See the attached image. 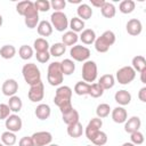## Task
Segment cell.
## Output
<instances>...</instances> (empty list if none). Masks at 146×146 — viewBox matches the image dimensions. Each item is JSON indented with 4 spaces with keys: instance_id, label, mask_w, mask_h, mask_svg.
<instances>
[{
    "instance_id": "cell-1",
    "label": "cell",
    "mask_w": 146,
    "mask_h": 146,
    "mask_svg": "<svg viewBox=\"0 0 146 146\" xmlns=\"http://www.w3.org/2000/svg\"><path fill=\"white\" fill-rule=\"evenodd\" d=\"M72 91L73 90L68 86H60L57 88L55 92V97H54V103L59 107L60 113H64L73 107L71 103Z\"/></svg>"
},
{
    "instance_id": "cell-2",
    "label": "cell",
    "mask_w": 146,
    "mask_h": 146,
    "mask_svg": "<svg viewBox=\"0 0 146 146\" xmlns=\"http://www.w3.org/2000/svg\"><path fill=\"white\" fill-rule=\"evenodd\" d=\"M22 74L25 80V82L30 86L36 84L41 82V73L36 64L34 63H27L22 67Z\"/></svg>"
},
{
    "instance_id": "cell-3",
    "label": "cell",
    "mask_w": 146,
    "mask_h": 146,
    "mask_svg": "<svg viewBox=\"0 0 146 146\" xmlns=\"http://www.w3.org/2000/svg\"><path fill=\"white\" fill-rule=\"evenodd\" d=\"M115 34L113 31H105L100 36L96 38L95 40V49L98 51V52H107L110 47L113 46L115 43Z\"/></svg>"
},
{
    "instance_id": "cell-4",
    "label": "cell",
    "mask_w": 146,
    "mask_h": 146,
    "mask_svg": "<svg viewBox=\"0 0 146 146\" xmlns=\"http://www.w3.org/2000/svg\"><path fill=\"white\" fill-rule=\"evenodd\" d=\"M64 79V74L60 68V62H52L48 66L47 71V80L50 86H60Z\"/></svg>"
},
{
    "instance_id": "cell-5",
    "label": "cell",
    "mask_w": 146,
    "mask_h": 146,
    "mask_svg": "<svg viewBox=\"0 0 146 146\" xmlns=\"http://www.w3.org/2000/svg\"><path fill=\"white\" fill-rule=\"evenodd\" d=\"M98 75V68H97V64L94 60H86L82 64V79L84 82L91 84V82H94L97 79Z\"/></svg>"
},
{
    "instance_id": "cell-6",
    "label": "cell",
    "mask_w": 146,
    "mask_h": 146,
    "mask_svg": "<svg viewBox=\"0 0 146 146\" xmlns=\"http://www.w3.org/2000/svg\"><path fill=\"white\" fill-rule=\"evenodd\" d=\"M50 24L58 32H64L68 27L67 16L63 11H54L50 16Z\"/></svg>"
},
{
    "instance_id": "cell-7",
    "label": "cell",
    "mask_w": 146,
    "mask_h": 146,
    "mask_svg": "<svg viewBox=\"0 0 146 146\" xmlns=\"http://www.w3.org/2000/svg\"><path fill=\"white\" fill-rule=\"evenodd\" d=\"M136 78V71L131 66H123L116 71L115 79L120 84H129Z\"/></svg>"
},
{
    "instance_id": "cell-8",
    "label": "cell",
    "mask_w": 146,
    "mask_h": 146,
    "mask_svg": "<svg viewBox=\"0 0 146 146\" xmlns=\"http://www.w3.org/2000/svg\"><path fill=\"white\" fill-rule=\"evenodd\" d=\"M70 56L73 58V60L84 63L90 57V50H89V48H87L82 44H75L70 49Z\"/></svg>"
},
{
    "instance_id": "cell-9",
    "label": "cell",
    "mask_w": 146,
    "mask_h": 146,
    "mask_svg": "<svg viewBox=\"0 0 146 146\" xmlns=\"http://www.w3.org/2000/svg\"><path fill=\"white\" fill-rule=\"evenodd\" d=\"M27 97L32 103H38V102H41L43 99V97H44V86H43L42 81L36 83V84L30 86Z\"/></svg>"
},
{
    "instance_id": "cell-10",
    "label": "cell",
    "mask_w": 146,
    "mask_h": 146,
    "mask_svg": "<svg viewBox=\"0 0 146 146\" xmlns=\"http://www.w3.org/2000/svg\"><path fill=\"white\" fill-rule=\"evenodd\" d=\"M31 137L34 146H48L52 141V135L49 131H36Z\"/></svg>"
},
{
    "instance_id": "cell-11",
    "label": "cell",
    "mask_w": 146,
    "mask_h": 146,
    "mask_svg": "<svg viewBox=\"0 0 146 146\" xmlns=\"http://www.w3.org/2000/svg\"><path fill=\"white\" fill-rule=\"evenodd\" d=\"M103 127V121H102V119H99V117H92L89 122H88V124H87V127H86V129H84V133H86V137L89 139V140H91L92 138H94V136L98 132V131H100V128Z\"/></svg>"
},
{
    "instance_id": "cell-12",
    "label": "cell",
    "mask_w": 146,
    "mask_h": 146,
    "mask_svg": "<svg viewBox=\"0 0 146 146\" xmlns=\"http://www.w3.org/2000/svg\"><path fill=\"white\" fill-rule=\"evenodd\" d=\"M24 17V23L29 29H34L39 24V11L35 9L34 5L25 13Z\"/></svg>"
},
{
    "instance_id": "cell-13",
    "label": "cell",
    "mask_w": 146,
    "mask_h": 146,
    "mask_svg": "<svg viewBox=\"0 0 146 146\" xmlns=\"http://www.w3.org/2000/svg\"><path fill=\"white\" fill-rule=\"evenodd\" d=\"M5 125H6L8 131L18 132L23 127V122H22V119L17 114H10L5 120Z\"/></svg>"
},
{
    "instance_id": "cell-14",
    "label": "cell",
    "mask_w": 146,
    "mask_h": 146,
    "mask_svg": "<svg viewBox=\"0 0 146 146\" xmlns=\"http://www.w3.org/2000/svg\"><path fill=\"white\" fill-rule=\"evenodd\" d=\"M2 94L7 97H11L15 96L16 92L18 91V82L15 79H7L3 83H2Z\"/></svg>"
},
{
    "instance_id": "cell-15",
    "label": "cell",
    "mask_w": 146,
    "mask_h": 146,
    "mask_svg": "<svg viewBox=\"0 0 146 146\" xmlns=\"http://www.w3.org/2000/svg\"><path fill=\"white\" fill-rule=\"evenodd\" d=\"M125 30H127L128 34H130L132 36H137L143 31V24L138 18H131L127 22Z\"/></svg>"
},
{
    "instance_id": "cell-16",
    "label": "cell",
    "mask_w": 146,
    "mask_h": 146,
    "mask_svg": "<svg viewBox=\"0 0 146 146\" xmlns=\"http://www.w3.org/2000/svg\"><path fill=\"white\" fill-rule=\"evenodd\" d=\"M140 127H141V120L139 116H131L130 119H127V121L124 122V131L128 133L139 131Z\"/></svg>"
},
{
    "instance_id": "cell-17",
    "label": "cell",
    "mask_w": 146,
    "mask_h": 146,
    "mask_svg": "<svg viewBox=\"0 0 146 146\" xmlns=\"http://www.w3.org/2000/svg\"><path fill=\"white\" fill-rule=\"evenodd\" d=\"M111 114H112V120L115 122V123H124L128 119V112L124 107L122 106H117L115 108H113L111 111Z\"/></svg>"
},
{
    "instance_id": "cell-18",
    "label": "cell",
    "mask_w": 146,
    "mask_h": 146,
    "mask_svg": "<svg viewBox=\"0 0 146 146\" xmlns=\"http://www.w3.org/2000/svg\"><path fill=\"white\" fill-rule=\"evenodd\" d=\"M131 94L128 91V90H124V89H122V90H119V91H116L115 92V95H114V99H115V102L120 105V106H125V105H129L130 104V102H131Z\"/></svg>"
},
{
    "instance_id": "cell-19",
    "label": "cell",
    "mask_w": 146,
    "mask_h": 146,
    "mask_svg": "<svg viewBox=\"0 0 146 146\" xmlns=\"http://www.w3.org/2000/svg\"><path fill=\"white\" fill-rule=\"evenodd\" d=\"M62 119H63L64 123H66L67 125H70V124H72V123L78 122L79 119H80V115H79V112H78L74 107H72L71 110H68V111L62 113Z\"/></svg>"
},
{
    "instance_id": "cell-20",
    "label": "cell",
    "mask_w": 146,
    "mask_h": 146,
    "mask_svg": "<svg viewBox=\"0 0 146 146\" xmlns=\"http://www.w3.org/2000/svg\"><path fill=\"white\" fill-rule=\"evenodd\" d=\"M34 114L35 116L43 121V120H47L50 114H51V110H50V106L48 104H39L36 107H35V111H34Z\"/></svg>"
},
{
    "instance_id": "cell-21",
    "label": "cell",
    "mask_w": 146,
    "mask_h": 146,
    "mask_svg": "<svg viewBox=\"0 0 146 146\" xmlns=\"http://www.w3.org/2000/svg\"><path fill=\"white\" fill-rule=\"evenodd\" d=\"M78 17L82 21H87L92 16V9L88 3H80L76 8Z\"/></svg>"
},
{
    "instance_id": "cell-22",
    "label": "cell",
    "mask_w": 146,
    "mask_h": 146,
    "mask_svg": "<svg viewBox=\"0 0 146 146\" xmlns=\"http://www.w3.org/2000/svg\"><path fill=\"white\" fill-rule=\"evenodd\" d=\"M79 40H81L83 44H92L96 40V33L91 29H84L79 35Z\"/></svg>"
},
{
    "instance_id": "cell-23",
    "label": "cell",
    "mask_w": 146,
    "mask_h": 146,
    "mask_svg": "<svg viewBox=\"0 0 146 146\" xmlns=\"http://www.w3.org/2000/svg\"><path fill=\"white\" fill-rule=\"evenodd\" d=\"M52 26L50 24V22L48 21H40L38 26H36V31L39 33V35L41 36H50L52 34Z\"/></svg>"
},
{
    "instance_id": "cell-24",
    "label": "cell",
    "mask_w": 146,
    "mask_h": 146,
    "mask_svg": "<svg viewBox=\"0 0 146 146\" xmlns=\"http://www.w3.org/2000/svg\"><path fill=\"white\" fill-rule=\"evenodd\" d=\"M98 84L104 89V90H108V89H112L115 84V78L114 75L112 74H104L100 76L99 81H98Z\"/></svg>"
},
{
    "instance_id": "cell-25",
    "label": "cell",
    "mask_w": 146,
    "mask_h": 146,
    "mask_svg": "<svg viewBox=\"0 0 146 146\" xmlns=\"http://www.w3.org/2000/svg\"><path fill=\"white\" fill-rule=\"evenodd\" d=\"M83 133V127L80 123V121L72 123L70 125H67V135L72 138H79L81 137Z\"/></svg>"
},
{
    "instance_id": "cell-26",
    "label": "cell",
    "mask_w": 146,
    "mask_h": 146,
    "mask_svg": "<svg viewBox=\"0 0 146 146\" xmlns=\"http://www.w3.org/2000/svg\"><path fill=\"white\" fill-rule=\"evenodd\" d=\"M131 67L136 71V72H143V71H145L146 70V59H145V57L144 56H141V55H137V56H135L133 58H132V60H131Z\"/></svg>"
},
{
    "instance_id": "cell-27",
    "label": "cell",
    "mask_w": 146,
    "mask_h": 146,
    "mask_svg": "<svg viewBox=\"0 0 146 146\" xmlns=\"http://www.w3.org/2000/svg\"><path fill=\"white\" fill-rule=\"evenodd\" d=\"M78 40H79L78 33L72 32V31L65 32V33L63 34V36H62V43H64L65 46H71V47H73V46L76 44Z\"/></svg>"
},
{
    "instance_id": "cell-28",
    "label": "cell",
    "mask_w": 146,
    "mask_h": 146,
    "mask_svg": "<svg viewBox=\"0 0 146 146\" xmlns=\"http://www.w3.org/2000/svg\"><path fill=\"white\" fill-rule=\"evenodd\" d=\"M60 68L64 75H71L75 71V63L70 58H65L60 62Z\"/></svg>"
},
{
    "instance_id": "cell-29",
    "label": "cell",
    "mask_w": 146,
    "mask_h": 146,
    "mask_svg": "<svg viewBox=\"0 0 146 146\" xmlns=\"http://www.w3.org/2000/svg\"><path fill=\"white\" fill-rule=\"evenodd\" d=\"M49 42L44 38H38L33 42V50L35 52H46L49 51Z\"/></svg>"
},
{
    "instance_id": "cell-30",
    "label": "cell",
    "mask_w": 146,
    "mask_h": 146,
    "mask_svg": "<svg viewBox=\"0 0 146 146\" xmlns=\"http://www.w3.org/2000/svg\"><path fill=\"white\" fill-rule=\"evenodd\" d=\"M8 106H9V108H10V111L14 113V114H16V113H18L21 110H22V107H23V102H22V99L18 97V96H11V97H9V100H8V104H7Z\"/></svg>"
},
{
    "instance_id": "cell-31",
    "label": "cell",
    "mask_w": 146,
    "mask_h": 146,
    "mask_svg": "<svg viewBox=\"0 0 146 146\" xmlns=\"http://www.w3.org/2000/svg\"><path fill=\"white\" fill-rule=\"evenodd\" d=\"M66 51V46L62 42H56L49 47V54L52 57H60Z\"/></svg>"
},
{
    "instance_id": "cell-32",
    "label": "cell",
    "mask_w": 146,
    "mask_h": 146,
    "mask_svg": "<svg viewBox=\"0 0 146 146\" xmlns=\"http://www.w3.org/2000/svg\"><path fill=\"white\" fill-rule=\"evenodd\" d=\"M100 13L105 18H113L116 14V9H115V6L112 2L105 1L103 7L100 8Z\"/></svg>"
},
{
    "instance_id": "cell-33",
    "label": "cell",
    "mask_w": 146,
    "mask_h": 146,
    "mask_svg": "<svg viewBox=\"0 0 146 146\" xmlns=\"http://www.w3.org/2000/svg\"><path fill=\"white\" fill-rule=\"evenodd\" d=\"M84 25H86L84 24V21L80 19L79 17H73L68 22V27L71 29L72 32H75V33L82 32L84 30Z\"/></svg>"
},
{
    "instance_id": "cell-34",
    "label": "cell",
    "mask_w": 146,
    "mask_h": 146,
    "mask_svg": "<svg viewBox=\"0 0 146 146\" xmlns=\"http://www.w3.org/2000/svg\"><path fill=\"white\" fill-rule=\"evenodd\" d=\"M16 141H17V137H16L15 132L7 130V131L1 133V143L5 146H13L16 144Z\"/></svg>"
},
{
    "instance_id": "cell-35",
    "label": "cell",
    "mask_w": 146,
    "mask_h": 146,
    "mask_svg": "<svg viewBox=\"0 0 146 146\" xmlns=\"http://www.w3.org/2000/svg\"><path fill=\"white\" fill-rule=\"evenodd\" d=\"M16 55V48L13 44H5L0 48V56L3 59H11Z\"/></svg>"
},
{
    "instance_id": "cell-36",
    "label": "cell",
    "mask_w": 146,
    "mask_h": 146,
    "mask_svg": "<svg viewBox=\"0 0 146 146\" xmlns=\"http://www.w3.org/2000/svg\"><path fill=\"white\" fill-rule=\"evenodd\" d=\"M136 3L133 0H123L119 5V10L122 14H131L135 10Z\"/></svg>"
},
{
    "instance_id": "cell-37",
    "label": "cell",
    "mask_w": 146,
    "mask_h": 146,
    "mask_svg": "<svg viewBox=\"0 0 146 146\" xmlns=\"http://www.w3.org/2000/svg\"><path fill=\"white\" fill-rule=\"evenodd\" d=\"M89 88H90L89 83H87L84 81H79L74 86V92L78 96H84V95L89 94Z\"/></svg>"
},
{
    "instance_id": "cell-38",
    "label": "cell",
    "mask_w": 146,
    "mask_h": 146,
    "mask_svg": "<svg viewBox=\"0 0 146 146\" xmlns=\"http://www.w3.org/2000/svg\"><path fill=\"white\" fill-rule=\"evenodd\" d=\"M33 48L27 46V44H23L19 47L18 49V55L19 57L23 59V60H27V59H31L32 56H33Z\"/></svg>"
},
{
    "instance_id": "cell-39",
    "label": "cell",
    "mask_w": 146,
    "mask_h": 146,
    "mask_svg": "<svg viewBox=\"0 0 146 146\" xmlns=\"http://www.w3.org/2000/svg\"><path fill=\"white\" fill-rule=\"evenodd\" d=\"M34 5L33 1L31 0H24V1H19L17 5H16V11L21 15V16H24L25 13Z\"/></svg>"
},
{
    "instance_id": "cell-40",
    "label": "cell",
    "mask_w": 146,
    "mask_h": 146,
    "mask_svg": "<svg viewBox=\"0 0 146 146\" xmlns=\"http://www.w3.org/2000/svg\"><path fill=\"white\" fill-rule=\"evenodd\" d=\"M95 146H104L106 143H107V135H106V132H104V131H98L95 136H94V138L90 140Z\"/></svg>"
},
{
    "instance_id": "cell-41",
    "label": "cell",
    "mask_w": 146,
    "mask_h": 146,
    "mask_svg": "<svg viewBox=\"0 0 146 146\" xmlns=\"http://www.w3.org/2000/svg\"><path fill=\"white\" fill-rule=\"evenodd\" d=\"M111 113V107L108 104L106 103H102L97 106L96 108V114H97V117L99 119H104V117H107Z\"/></svg>"
},
{
    "instance_id": "cell-42",
    "label": "cell",
    "mask_w": 146,
    "mask_h": 146,
    "mask_svg": "<svg viewBox=\"0 0 146 146\" xmlns=\"http://www.w3.org/2000/svg\"><path fill=\"white\" fill-rule=\"evenodd\" d=\"M104 94V89L98 84V82H95V83H91L90 84V88H89V96H91L92 98H99L102 97Z\"/></svg>"
},
{
    "instance_id": "cell-43",
    "label": "cell",
    "mask_w": 146,
    "mask_h": 146,
    "mask_svg": "<svg viewBox=\"0 0 146 146\" xmlns=\"http://www.w3.org/2000/svg\"><path fill=\"white\" fill-rule=\"evenodd\" d=\"M34 7L38 11H42L46 13L50 9V2L48 0H36L34 2Z\"/></svg>"
},
{
    "instance_id": "cell-44",
    "label": "cell",
    "mask_w": 146,
    "mask_h": 146,
    "mask_svg": "<svg viewBox=\"0 0 146 146\" xmlns=\"http://www.w3.org/2000/svg\"><path fill=\"white\" fill-rule=\"evenodd\" d=\"M130 140H131L130 143H132L133 145L137 146V145H141L144 143L145 137L140 131H135V132L130 133Z\"/></svg>"
},
{
    "instance_id": "cell-45",
    "label": "cell",
    "mask_w": 146,
    "mask_h": 146,
    "mask_svg": "<svg viewBox=\"0 0 146 146\" xmlns=\"http://www.w3.org/2000/svg\"><path fill=\"white\" fill-rule=\"evenodd\" d=\"M66 7V1L65 0H51L50 2V8H52L55 11H62Z\"/></svg>"
},
{
    "instance_id": "cell-46",
    "label": "cell",
    "mask_w": 146,
    "mask_h": 146,
    "mask_svg": "<svg viewBox=\"0 0 146 146\" xmlns=\"http://www.w3.org/2000/svg\"><path fill=\"white\" fill-rule=\"evenodd\" d=\"M10 108L7 104H0V120H6L10 115Z\"/></svg>"
},
{
    "instance_id": "cell-47",
    "label": "cell",
    "mask_w": 146,
    "mask_h": 146,
    "mask_svg": "<svg viewBox=\"0 0 146 146\" xmlns=\"http://www.w3.org/2000/svg\"><path fill=\"white\" fill-rule=\"evenodd\" d=\"M35 57H36V60L41 64H44L47 62H49L50 59V54L49 51H46V52H35Z\"/></svg>"
},
{
    "instance_id": "cell-48",
    "label": "cell",
    "mask_w": 146,
    "mask_h": 146,
    "mask_svg": "<svg viewBox=\"0 0 146 146\" xmlns=\"http://www.w3.org/2000/svg\"><path fill=\"white\" fill-rule=\"evenodd\" d=\"M18 146H34L32 137L31 136H24L19 139L18 141Z\"/></svg>"
},
{
    "instance_id": "cell-49",
    "label": "cell",
    "mask_w": 146,
    "mask_h": 146,
    "mask_svg": "<svg viewBox=\"0 0 146 146\" xmlns=\"http://www.w3.org/2000/svg\"><path fill=\"white\" fill-rule=\"evenodd\" d=\"M138 98L140 102L146 103V87L140 88V90L138 91Z\"/></svg>"
},
{
    "instance_id": "cell-50",
    "label": "cell",
    "mask_w": 146,
    "mask_h": 146,
    "mask_svg": "<svg viewBox=\"0 0 146 146\" xmlns=\"http://www.w3.org/2000/svg\"><path fill=\"white\" fill-rule=\"evenodd\" d=\"M90 2H91V6L100 9L103 7V5L105 3V0H90Z\"/></svg>"
},
{
    "instance_id": "cell-51",
    "label": "cell",
    "mask_w": 146,
    "mask_h": 146,
    "mask_svg": "<svg viewBox=\"0 0 146 146\" xmlns=\"http://www.w3.org/2000/svg\"><path fill=\"white\" fill-rule=\"evenodd\" d=\"M145 74H146V70H145V71H143V72H140V81H141L143 83H146V80H145Z\"/></svg>"
},
{
    "instance_id": "cell-52",
    "label": "cell",
    "mask_w": 146,
    "mask_h": 146,
    "mask_svg": "<svg viewBox=\"0 0 146 146\" xmlns=\"http://www.w3.org/2000/svg\"><path fill=\"white\" fill-rule=\"evenodd\" d=\"M68 2H71V3H81V0H68Z\"/></svg>"
},
{
    "instance_id": "cell-53",
    "label": "cell",
    "mask_w": 146,
    "mask_h": 146,
    "mask_svg": "<svg viewBox=\"0 0 146 146\" xmlns=\"http://www.w3.org/2000/svg\"><path fill=\"white\" fill-rule=\"evenodd\" d=\"M122 146H136V145H133L132 143H123Z\"/></svg>"
},
{
    "instance_id": "cell-54",
    "label": "cell",
    "mask_w": 146,
    "mask_h": 146,
    "mask_svg": "<svg viewBox=\"0 0 146 146\" xmlns=\"http://www.w3.org/2000/svg\"><path fill=\"white\" fill-rule=\"evenodd\" d=\"M2 23H3V18H2V16L0 15V27H1V25H2Z\"/></svg>"
},
{
    "instance_id": "cell-55",
    "label": "cell",
    "mask_w": 146,
    "mask_h": 146,
    "mask_svg": "<svg viewBox=\"0 0 146 146\" xmlns=\"http://www.w3.org/2000/svg\"><path fill=\"white\" fill-rule=\"evenodd\" d=\"M48 146H59V145H57V144H49Z\"/></svg>"
},
{
    "instance_id": "cell-56",
    "label": "cell",
    "mask_w": 146,
    "mask_h": 146,
    "mask_svg": "<svg viewBox=\"0 0 146 146\" xmlns=\"http://www.w3.org/2000/svg\"><path fill=\"white\" fill-rule=\"evenodd\" d=\"M0 146H5V145H3V144H2V143H0Z\"/></svg>"
},
{
    "instance_id": "cell-57",
    "label": "cell",
    "mask_w": 146,
    "mask_h": 146,
    "mask_svg": "<svg viewBox=\"0 0 146 146\" xmlns=\"http://www.w3.org/2000/svg\"><path fill=\"white\" fill-rule=\"evenodd\" d=\"M86 146H92V145H86Z\"/></svg>"
}]
</instances>
